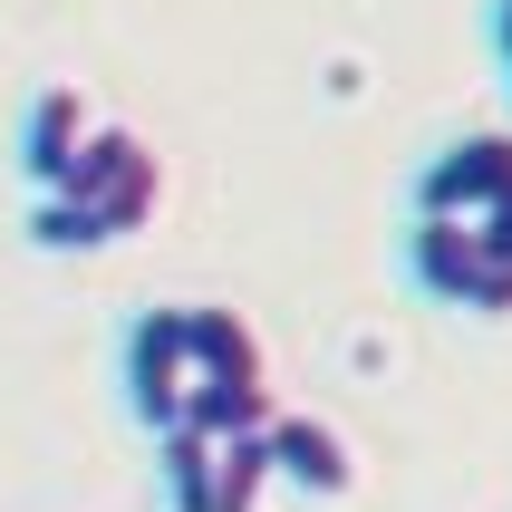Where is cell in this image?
Returning <instances> with one entry per match:
<instances>
[{"mask_svg": "<svg viewBox=\"0 0 512 512\" xmlns=\"http://www.w3.org/2000/svg\"><path fill=\"white\" fill-rule=\"evenodd\" d=\"M184 329H194V397H184V426L203 435H252L281 416L271 397V358H261V329L223 300H184Z\"/></svg>", "mask_w": 512, "mask_h": 512, "instance_id": "6da1fadb", "label": "cell"}, {"mask_svg": "<svg viewBox=\"0 0 512 512\" xmlns=\"http://www.w3.org/2000/svg\"><path fill=\"white\" fill-rule=\"evenodd\" d=\"M406 281L426 290L435 310L464 319H512V252L484 223H455V213H406Z\"/></svg>", "mask_w": 512, "mask_h": 512, "instance_id": "7a4b0ae2", "label": "cell"}, {"mask_svg": "<svg viewBox=\"0 0 512 512\" xmlns=\"http://www.w3.org/2000/svg\"><path fill=\"white\" fill-rule=\"evenodd\" d=\"M58 194L78 203L107 242H126V232L155 223V203H165V165H155V145H145L136 126H107V116H97V136L78 145V165H68Z\"/></svg>", "mask_w": 512, "mask_h": 512, "instance_id": "3957f363", "label": "cell"}, {"mask_svg": "<svg viewBox=\"0 0 512 512\" xmlns=\"http://www.w3.org/2000/svg\"><path fill=\"white\" fill-rule=\"evenodd\" d=\"M116 387H126V416H136L145 435L184 426V397H194V329H184V300H155V310L126 319Z\"/></svg>", "mask_w": 512, "mask_h": 512, "instance_id": "277c9868", "label": "cell"}, {"mask_svg": "<svg viewBox=\"0 0 512 512\" xmlns=\"http://www.w3.org/2000/svg\"><path fill=\"white\" fill-rule=\"evenodd\" d=\"M512 203V136H445L406 184V213H455V223H493Z\"/></svg>", "mask_w": 512, "mask_h": 512, "instance_id": "5b68a950", "label": "cell"}, {"mask_svg": "<svg viewBox=\"0 0 512 512\" xmlns=\"http://www.w3.org/2000/svg\"><path fill=\"white\" fill-rule=\"evenodd\" d=\"M271 484H290V493H310V503H348L358 493V445H348L329 416H271Z\"/></svg>", "mask_w": 512, "mask_h": 512, "instance_id": "8992f818", "label": "cell"}, {"mask_svg": "<svg viewBox=\"0 0 512 512\" xmlns=\"http://www.w3.org/2000/svg\"><path fill=\"white\" fill-rule=\"evenodd\" d=\"M87 136H97V107H87V87L49 78V87L20 107V184H29V194H58Z\"/></svg>", "mask_w": 512, "mask_h": 512, "instance_id": "52a82bcc", "label": "cell"}, {"mask_svg": "<svg viewBox=\"0 0 512 512\" xmlns=\"http://www.w3.org/2000/svg\"><path fill=\"white\" fill-rule=\"evenodd\" d=\"M213 455H223V435H203V426H165V435H155L165 512H213Z\"/></svg>", "mask_w": 512, "mask_h": 512, "instance_id": "ba28073f", "label": "cell"}, {"mask_svg": "<svg viewBox=\"0 0 512 512\" xmlns=\"http://www.w3.org/2000/svg\"><path fill=\"white\" fill-rule=\"evenodd\" d=\"M271 493V435H223V455H213V512H261Z\"/></svg>", "mask_w": 512, "mask_h": 512, "instance_id": "9c48e42d", "label": "cell"}, {"mask_svg": "<svg viewBox=\"0 0 512 512\" xmlns=\"http://www.w3.org/2000/svg\"><path fill=\"white\" fill-rule=\"evenodd\" d=\"M493 49H503V68H512V0H493Z\"/></svg>", "mask_w": 512, "mask_h": 512, "instance_id": "30bf717a", "label": "cell"}]
</instances>
